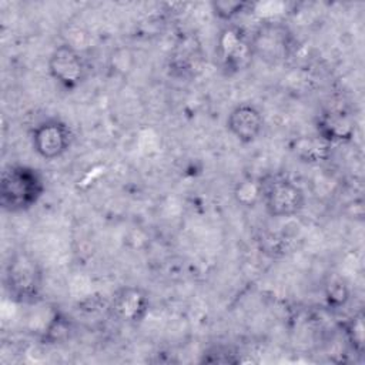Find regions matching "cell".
Wrapping results in <instances>:
<instances>
[{"label":"cell","instance_id":"1","mask_svg":"<svg viewBox=\"0 0 365 365\" xmlns=\"http://www.w3.org/2000/svg\"><path fill=\"white\" fill-rule=\"evenodd\" d=\"M46 192L43 174L31 165L13 163L3 168L0 178V205L17 214L31 210Z\"/></svg>","mask_w":365,"mask_h":365},{"label":"cell","instance_id":"8","mask_svg":"<svg viewBox=\"0 0 365 365\" xmlns=\"http://www.w3.org/2000/svg\"><path fill=\"white\" fill-rule=\"evenodd\" d=\"M108 309L115 321L137 325L150 312V295L138 285H124L113 294Z\"/></svg>","mask_w":365,"mask_h":365},{"label":"cell","instance_id":"9","mask_svg":"<svg viewBox=\"0 0 365 365\" xmlns=\"http://www.w3.org/2000/svg\"><path fill=\"white\" fill-rule=\"evenodd\" d=\"M228 133L242 144H252L264 131L265 120L261 110L251 103H240L227 115Z\"/></svg>","mask_w":365,"mask_h":365},{"label":"cell","instance_id":"2","mask_svg":"<svg viewBox=\"0 0 365 365\" xmlns=\"http://www.w3.org/2000/svg\"><path fill=\"white\" fill-rule=\"evenodd\" d=\"M44 275L40 262L29 251L10 254L4 265V287L10 298L19 304L36 302L43 291Z\"/></svg>","mask_w":365,"mask_h":365},{"label":"cell","instance_id":"3","mask_svg":"<svg viewBox=\"0 0 365 365\" xmlns=\"http://www.w3.org/2000/svg\"><path fill=\"white\" fill-rule=\"evenodd\" d=\"M254 57L251 34L234 23H227L215 40V58L220 70L225 76H235L247 70Z\"/></svg>","mask_w":365,"mask_h":365},{"label":"cell","instance_id":"5","mask_svg":"<svg viewBox=\"0 0 365 365\" xmlns=\"http://www.w3.org/2000/svg\"><path fill=\"white\" fill-rule=\"evenodd\" d=\"M51 80L64 91H76L88 77V64L83 54L71 44L63 43L53 48L47 58Z\"/></svg>","mask_w":365,"mask_h":365},{"label":"cell","instance_id":"10","mask_svg":"<svg viewBox=\"0 0 365 365\" xmlns=\"http://www.w3.org/2000/svg\"><path fill=\"white\" fill-rule=\"evenodd\" d=\"M331 145L352 140L355 134V120L352 114L344 108H332L324 111L317 120V133Z\"/></svg>","mask_w":365,"mask_h":365},{"label":"cell","instance_id":"12","mask_svg":"<svg viewBox=\"0 0 365 365\" xmlns=\"http://www.w3.org/2000/svg\"><path fill=\"white\" fill-rule=\"evenodd\" d=\"M262 191H264V178L245 175L235 182L232 195L238 205L244 208H254L258 204H261Z\"/></svg>","mask_w":365,"mask_h":365},{"label":"cell","instance_id":"11","mask_svg":"<svg viewBox=\"0 0 365 365\" xmlns=\"http://www.w3.org/2000/svg\"><path fill=\"white\" fill-rule=\"evenodd\" d=\"M331 144L315 135H299L292 140L291 151L304 163H321L329 157Z\"/></svg>","mask_w":365,"mask_h":365},{"label":"cell","instance_id":"15","mask_svg":"<svg viewBox=\"0 0 365 365\" xmlns=\"http://www.w3.org/2000/svg\"><path fill=\"white\" fill-rule=\"evenodd\" d=\"M344 331L346 341L352 351L362 354L365 346V325H364V315L362 312L354 314L345 324Z\"/></svg>","mask_w":365,"mask_h":365},{"label":"cell","instance_id":"6","mask_svg":"<svg viewBox=\"0 0 365 365\" xmlns=\"http://www.w3.org/2000/svg\"><path fill=\"white\" fill-rule=\"evenodd\" d=\"M33 151L43 160L51 161L63 157L71 147L73 133L66 121L51 117L40 121L31 130Z\"/></svg>","mask_w":365,"mask_h":365},{"label":"cell","instance_id":"14","mask_svg":"<svg viewBox=\"0 0 365 365\" xmlns=\"http://www.w3.org/2000/svg\"><path fill=\"white\" fill-rule=\"evenodd\" d=\"M252 7H254L252 3L244 1V0H215L211 3V10L214 16L228 23H231L234 19L244 14Z\"/></svg>","mask_w":365,"mask_h":365},{"label":"cell","instance_id":"7","mask_svg":"<svg viewBox=\"0 0 365 365\" xmlns=\"http://www.w3.org/2000/svg\"><path fill=\"white\" fill-rule=\"evenodd\" d=\"M252 48L255 57L278 63L285 60L294 48V37L289 30L277 21L261 24L254 34H251Z\"/></svg>","mask_w":365,"mask_h":365},{"label":"cell","instance_id":"13","mask_svg":"<svg viewBox=\"0 0 365 365\" xmlns=\"http://www.w3.org/2000/svg\"><path fill=\"white\" fill-rule=\"evenodd\" d=\"M73 331V321L61 311H56L44 328L41 342L46 345L63 344L71 338Z\"/></svg>","mask_w":365,"mask_h":365},{"label":"cell","instance_id":"16","mask_svg":"<svg viewBox=\"0 0 365 365\" xmlns=\"http://www.w3.org/2000/svg\"><path fill=\"white\" fill-rule=\"evenodd\" d=\"M325 295H327V301H328L329 307L339 308V307H342L348 301V298H349V288H348V285L344 281L336 279V281H332L328 285Z\"/></svg>","mask_w":365,"mask_h":365},{"label":"cell","instance_id":"4","mask_svg":"<svg viewBox=\"0 0 365 365\" xmlns=\"http://www.w3.org/2000/svg\"><path fill=\"white\" fill-rule=\"evenodd\" d=\"M261 204L272 218H291L304 210L305 192L288 177H265Z\"/></svg>","mask_w":365,"mask_h":365}]
</instances>
